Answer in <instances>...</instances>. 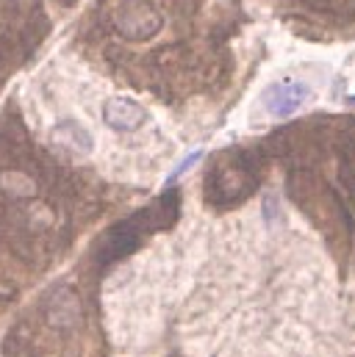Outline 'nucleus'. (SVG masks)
Listing matches in <instances>:
<instances>
[{"instance_id": "f257e3e1", "label": "nucleus", "mask_w": 355, "mask_h": 357, "mask_svg": "<svg viewBox=\"0 0 355 357\" xmlns=\"http://www.w3.org/2000/svg\"><path fill=\"white\" fill-rule=\"evenodd\" d=\"M242 11L211 0H92L73 45L125 89L170 108L217 97L231 86Z\"/></svg>"}, {"instance_id": "f03ea898", "label": "nucleus", "mask_w": 355, "mask_h": 357, "mask_svg": "<svg viewBox=\"0 0 355 357\" xmlns=\"http://www.w3.org/2000/svg\"><path fill=\"white\" fill-rule=\"evenodd\" d=\"M117 205V188L48 150L17 100L0 111V244L34 274L59 264Z\"/></svg>"}, {"instance_id": "7ed1b4c3", "label": "nucleus", "mask_w": 355, "mask_h": 357, "mask_svg": "<svg viewBox=\"0 0 355 357\" xmlns=\"http://www.w3.org/2000/svg\"><path fill=\"white\" fill-rule=\"evenodd\" d=\"M289 202L317 227L342 274L355 268V116L311 114L259 144Z\"/></svg>"}, {"instance_id": "20e7f679", "label": "nucleus", "mask_w": 355, "mask_h": 357, "mask_svg": "<svg viewBox=\"0 0 355 357\" xmlns=\"http://www.w3.org/2000/svg\"><path fill=\"white\" fill-rule=\"evenodd\" d=\"M97 282L100 271L87 261L53 280L8 327L3 357H106Z\"/></svg>"}, {"instance_id": "39448f33", "label": "nucleus", "mask_w": 355, "mask_h": 357, "mask_svg": "<svg viewBox=\"0 0 355 357\" xmlns=\"http://www.w3.org/2000/svg\"><path fill=\"white\" fill-rule=\"evenodd\" d=\"M269 172L266 155L259 144L245 147L233 144L219 153H214L205 164L203 172V202L217 211H233L245 205L264 183V175Z\"/></svg>"}, {"instance_id": "423d86ee", "label": "nucleus", "mask_w": 355, "mask_h": 357, "mask_svg": "<svg viewBox=\"0 0 355 357\" xmlns=\"http://www.w3.org/2000/svg\"><path fill=\"white\" fill-rule=\"evenodd\" d=\"M178 216H180V191L170 188L156 202L139 208L128 219H122V222L111 225L108 230H103L97 236V241L92 244V250H89L87 264H92L103 274L106 268L114 266L117 261H122L131 252H136L153 233L173 227L178 222Z\"/></svg>"}, {"instance_id": "0eeeda50", "label": "nucleus", "mask_w": 355, "mask_h": 357, "mask_svg": "<svg viewBox=\"0 0 355 357\" xmlns=\"http://www.w3.org/2000/svg\"><path fill=\"white\" fill-rule=\"evenodd\" d=\"M50 36V17L42 0H0V91L34 61Z\"/></svg>"}, {"instance_id": "6e6552de", "label": "nucleus", "mask_w": 355, "mask_h": 357, "mask_svg": "<svg viewBox=\"0 0 355 357\" xmlns=\"http://www.w3.org/2000/svg\"><path fill=\"white\" fill-rule=\"evenodd\" d=\"M300 39L345 42L355 36V0H261Z\"/></svg>"}, {"instance_id": "1a4fd4ad", "label": "nucleus", "mask_w": 355, "mask_h": 357, "mask_svg": "<svg viewBox=\"0 0 355 357\" xmlns=\"http://www.w3.org/2000/svg\"><path fill=\"white\" fill-rule=\"evenodd\" d=\"M36 274L28 266H22L3 244H0V316L20 299L22 288L34 280Z\"/></svg>"}, {"instance_id": "9d476101", "label": "nucleus", "mask_w": 355, "mask_h": 357, "mask_svg": "<svg viewBox=\"0 0 355 357\" xmlns=\"http://www.w3.org/2000/svg\"><path fill=\"white\" fill-rule=\"evenodd\" d=\"M103 119L117 133H133L147 122V111L131 97H111L103 105Z\"/></svg>"}, {"instance_id": "9b49d317", "label": "nucleus", "mask_w": 355, "mask_h": 357, "mask_svg": "<svg viewBox=\"0 0 355 357\" xmlns=\"http://www.w3.org/2000/svg\"><path fill=\"white\" fill-rule=\"evenodd\" d=\"M308 94V86L300 81H280L264 94V105L272 116H291L305 105Z\"/></svg>"}, {"instance_id": "f8f14e48", "label": "nucleus", "mask_w": 355, "mask_h": 357, "mask_svg": "<svg viewBox=\"0 0 355 357\" xmlns=\"http://www.w3.org/2000/svg\"><path fill=\"white\" fill-rule=\"evenodd\" d=\"M56 3H61V6H75L78 0H56Z\"/></svg>"}]
</instances>
